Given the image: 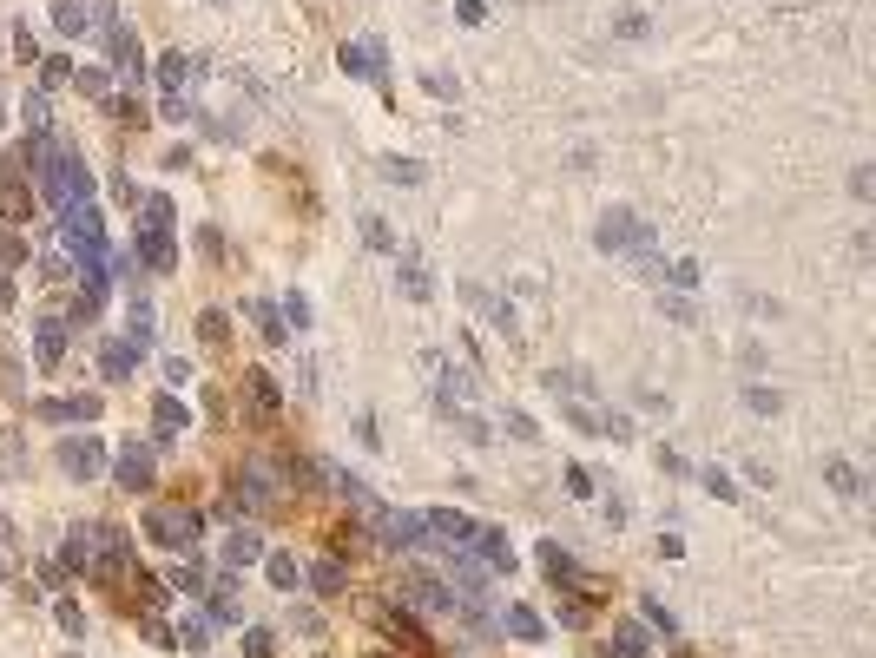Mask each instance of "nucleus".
I'll list each match as a JSON object with an SVG mask.
<instances>
[{"label": "nucleus", "mask_w": 876, "mask_h": 658, "mask_svg": "<svg viewBox=\"0 0 876 658\" xmlns=\"http://www.w3.org/2000/svg\"><path fill=\"white\" fill-rule=\"evenodd\" d=\"M33 158H40V191H47V204H53V211H66V204H80L86 191H93V178H86L80 165H73V158L60 152V145H40Z\"/></svg>", "instance_id": "f257e3e1"}, {"label": "nucleus", "mask_w": 876, "mask_h": 658, "mask_svg": "<svg viewBox=\"0 0 876 658\" xmlns=\"http://www.w3.org/2000/svg\"><path fill=\"white\" fill-rule=\"evenodd\" d=\"M198 533H205L198 507H145V540H159V547L185 553V547H198Z\"/></svg>", "instance_id": "f03ea898"}, {"label": "nucleus", "mask_w": 876, "mask_h": 658, "mask_svg": "<svg viewBox=\"0 0 876 658\" xmlns=\"http://www.w3.org/2000/svg\"><path fill=\"white\" fill-rule=\"evenodd\" d=\"M593 237H600V251H633V257H653V224H639L633 211H606Z\"/></svg>", "instance_id": "7ed1b4c3"}, {"label": "nucleus", "mask_w": 876, "mask_h": 658, "mask_svg": "<svg viewBox=\"0 0 876 658\" xmlns=\"http://www.w3.org/2000/svg\"><path fill=\"white\" fill-rule=\"evenodd\" d=\"M422 527H429L448 553H462L468 540H475V520H468V514H455V507H435V514H422Z\"/></svg>", "instance_id": "20e7f679"}, {"label": "nucleus", "mask_w": 876, "mask_h": 658, "mask_svg": "<svg viewBox=\"0 0 876 658\" xmlns=\"http://www.w3.org/2000/svg\"><path fill=\"white\" fill-rule=\"evenodd\" d=\"M99 461H106V448H99L93 435H86V441H80V435H66V441H60V468L73 474V481H86V474H99Z\"/></svg>", "instance_id": "39448f33"}, {"label": "nucleus", "mask_w": 876, "mask_h": 658, "mask_svg": "<svg viewBox=\"0 0 876 658\" xmlns=\"http://www.w3.org/2000/svg\"><path fill=\"white\" fill-rule=\"evenodd\" d=\"M106 53H112V66H119V73H132V79L145 73V53H139V40H132V27H119V20L106 27Z\"/></svg>", "instance_id": "423d86ee"}, {"label": "nucleus", "mask_w": 876, "mask_h": 658, "mask_svg": "<svg viewBox=\"0 0 876 658\" xmlns=\"http://www.w3.org/2000/svg\"><path fill=\"white\" fill-rule=\"evenodd\" d=\"M376 533H383V547H422V533H429V527H422V514H396V507H389Z\"/></svg>", "instance_id": "0eeeda50"}, {"label": "nucleus", "mask_w": 876, "mask_h": 658, "mask_svg": "<svg viewBox=\"0 0 876 658\" xmlns=\"http://www.w3.org/2000/svg\"><path fill=\"white\" fill-rule=\"evenodd\" d=\"M112 474H119V487H145V481H152V455H145L139 441H126L119 461H112Z\"/></svg>", "instance_id": "6e6552de"}, {"label": "nucleus", "mask_w": 876, "mask_h": 658, "mask_svg": "<svg viewBox=\"0 0 876 658\" xmlns=\"http://www.w3.org/2000/svg\"><path fill=\"white\" fill-rule=\"evenodd\" d=\"M468 547L481 553L488 566H514V547H508V533H494V527H475V540Z\"/></svg>", "instance_id": "1a4fd4ad"}, {"label": "nucleus", "mask_w": 876, "mask_h": 658, "mask_svg": "<svg viewBox=\"0 0 876 658\" xmlns=\"http://www.w3.org/2000/svg\"><path fill=\"white\" fill-rule=\"evenodd\" d=\"M224 560H231V566L264 560V540H257V527H238V533H231V540H224Z\"/></svg>", "instance_id": "9d476101"}, {"label": "nucleus", "mask_w": 876, "mask_h": 658, "mask_svg": "<svg viewBox=\"0 0 876 658\" xmlns=\"http://www.w3.org/2000/svg\"><path fill=\"white\" fill-rule=\"evenodd\" d=\"M231 494H238V501L251 507V514H257V507H271V481H264V468H244V474H238V487H231Z\"/></svg>", "instance_id": "9b49d317"}, {"label": "nucleus", "mask_w": 876, "mask_h": 658, "mask_svg": "<svg viewBox=\"0 0 876 658\" xmlns=\"http://www.w3.org/2000/svg\"><path fill=\"white\" fill-rule=\"evenodd\" d=\"M139 264H145V270H172V264H178L172 237H165V231H145V244H139Z\"/></svg>", "instance_id": "f8f14e48"}, {"label": "nucleus", "mask_w": 876, "mask_h": 658, "mask_svg": "<svg viewBox=\"0 0 876 658\" xmlns=\"http://www.w3.org/2000/svg\"><path fill=\"white\" fill-rule=\"evenodd\" d=\"M251 323H257V336H264V343H284V336H290L277 303H251Z\"/></svg>", "instance_id": "ddd939ff"}, {"label": "nucleus", "mask_w": 876, "mask_h": 658, "mask_svg": "<svg viewBox=\"0 0 876 658\" xmlns=\"http://www.w3.org/2000/svg\"><path fill=\"white\" fill-rule=\"evenodd\" d=\"M244 389H251V402L264 408V415H277V408H284V395H277V382L264 376V369H251V376H244Z\"/></svg>", "instance_id": "4468645a"}, {"label": "nucleus", "mask_w": 876, "mask_h": 658, "mask_svg": "<svg viewBox=\"0 0 876 658\" xmlns=\"http://www.w3.org/2000/svg\"><path fill=\"white\" fill-rule=\"evenodd\" d=\"M824 474H830V487H837L844 501H857V494H863V474L850 468V461H837V455H830V461H824Z\"/></svg>", "instance_id": "2eb2a0df"}, {"label": "nucleus", "mask_w": 876, "mask_h": 658, "mask_svg": "<svg viewBox=\"0 0 876 658\" xmlns=\"http://www.w3.org/2000/svg\"><path fill=\"white\" fill-rule=\"evenodd\" d=\"M159 79H165V86L178 93L185 79H198V60H192V53H165V60H159Z\"/></svg>", "instance_id": "dca6fc26"}, {"label": "nucleus", "mask_w": 876, "mask_h": 658, "mask_svg": "<svg viewBox=\"0 0 876 658\" xmlns=\"http://www.w3.org/2000/svg\"><path fill=\"white\" fill-rule=\"evenodd\" d=\"M152 422L178 435V428H192V408H185V402H172V395H159V402H152Z\"/></svg>", "instance_id": "f3484780"}, {"label": "nucleus", "mask_w": 876, "mask_h": 658, "mask_svg": "<svg viewBox=\"0 0 876 658\" xmlns=\"http://www.w3.org/2000/svg\"><path fill=\"white\" fill-rule=\"evenodd\" d=\"M376 60H383V47H343V73L356 79H376Z\"/></svg>", "instance_id": "a211bd4d"}, {"label": "nucleus", "mask_w": 876, "mask_h": 658, "mask_svg": "<svg viewBox=\"0 0 876 658\" xmlns=\"http://www.w3.org/2000/svg\"><path fill=\"white\" fill-rule=\"evenodd\" d=\"M53 27H60V33H86V27H93V14H86L80 0H60V7H53Z\"/></svg>", "instance_id": "6ab92c4d"}, {"label": "nucleus", "mask_w": 876, "mask_h": 658, "mask_svg": "<svg viewBox=\"0 0 876 658\" xmlns=\"http://www.w3.org/2000/svg\"><path fill=\"white\" fill-rule=\"evenodd\" d=\"M343 580H350L343 560H317V566H310V586H317V593H343Z\"/></svg>", "instance_id": "aec40b11"}, {"label": "nucleus", "mask_w": 876, "mask_h": 658, "mask_svg": "<svg viewBox=\"0 0 876 658\" xmlns=\"http://www.w3.org/2000/svg\"><path fill=\"white\" fill-rule=\"evenodd\" d=\"M33 349H40V362H60V349H66L60 323H33Z\"/></svg>", "instance_id": "412c9836"}, {"label": "nucleus", "mask_w": 876, "mask_h": 658, "mask_svg": "<svg viewBox=\"0 0 876 658\" xmlns=\"http://www.w3.org/2000/svg\"><path fill=\"white\" fill-rule=\"evenodd\" d=\"M66 566H93V527L66 533Z\"/></svg>", "instance_id": "4be33fe9"}, {"label": "nucleus", "mask_w": 876, "mask_h": 658, "mask_svg": "<svg viewBox=\"0 0 876 658\" xmlns=\"http://www.w3.org/2000/svg\"><path fill=\"white\" fill-rule=\"evenodd\" d=\"M508 632H514V639H541V612L508 606Z\"/></svg>", "instance_id": "5701e85b"}, {"label": "nucleus", "mask_w": 876, "mask_h": 658, "mask_svg": "<svg viewBox=\"0 0 876 658\" xmlns=\"http://www.w3.org/2000/svg\"><path fill=\"white\" fill-rule=\"evenodd\" d=\"M145 231H172V198H159V191L145 198Z\"/></svg>", "instance_id": "b1692460"}, {"label": "nucleus", "mask_w": 876, "mask_h": 658, "mask_svg": "<svg viewBox=\"0 0 876 658\" xmlns=\"http://www.w3.org/2000/svg\"><path fill=\"white\" fill-rule=\"evenodd\" d=\"M271 580H277V586H284V593H290V586L303 580V566L290 560V553H271Z\"/></svg>", "instance_id": "393cba45"}, {"label": "nucleus", "mask_w": 876, "mask_h": 658, "mask_svg": "<svg viewBox=\"0 0 876 658\" xmlns=\"http://www.w3.org/2000/svg\"><path fill=\"white\" fill-rule=\"evenodd\" d=\"M53 619H60V632H66V639H80V632H86V612L73 606V599H60V612H53Z\"/></svg>", "instance_id": "a878e982"}, {"label": "nucleus", "mask_w": 876, "mask_h": 658, "mask_svg": "<svg viewBox=\"0 0 876 658\" xmlns=\"http://www.w3.org/2000/svg\"><path fill=\"white\" fill-rule=\"evenodd\" d=\"M106 376H112V382H126V376H132V349H126V343H112V349H106Z\"/></svg>", "instance_id": "bb28decb"}, {"label": "nucleus", "mask_w": 876, "mask_h": 658, "mask_svg": "<svg viewBox=\"0 0 876 658\" xmlns=\"http://www.w3.org/2000/svg\"><path fill=\"white\" fill-rule=\"evenodd\" d=\"M27 185H7V191H0V211H7V218H27Z\"/></svg>", "instance_id": "cd10ccee"}, {"label": "nucleus", "mask_w": 876, "mask_h": 658, "mask_svg": "<svg viewBox=\"0 0 876 658\" xmlns=\"http://www.w3.org/2000/svg\"><path fill=\"white\" fill-rule=\"evenodd\" d=\"M383 178H396V185H415V178H422V165H415V158H389Z\"/></svg>", "instance_id": "c85d7f7f"}, {"label": "nucleus", "mask_w": 876, "mask_h": 658, "mask_svg": "<svg viewBox=\"0 0 876 658\" xmlns=\"http://www.w3.org/2000/svg\"><path fill=\"white\" fill-rule=\"evenodd\" d=\"M198 336H205V343H224V336H231V329H224V310H205V316H198Z\"/></svg>", "instance_id": "c756f323"}, {"label": "nucleus", "mask_w": 876, "mask_h": 658, "mask_svg": "<svg viewBox=\"0 0 876 658\" xmlns=\"http://www.w3.org/2000/svg\"><path fill=\"white\" fill-rule=\"evenodd\" d=\"M172 586H178V593H205V573H198V566H178V573H172Z\"/></svg>", "instance_id": "7c9ffc66"}, {"label": "nucleus", "mask_w": 876, "mask_h": 658, "mask_svg": "<svg viewBox=\"0 0 876 658\" xmlns=\"http://www.w3.org/2000/svg\"><path fill=\"white\" fill-rule=\"evenodd\" d=\"M20 119H27L33 132H47V99H40V93H27V106H20Z\"/></svg>", "instance_id": "2f4dec72"}, {"label": "nucleus", "mask_w": 876, "mask_h": 658, "mask_svg": "<svg viewBox=\"0 0 876 658\" xmlns=\"http://www.w3.org/2000/svg\"><path fill=\"white\" fill-rule=\"evenodd\" d=\"M705 487H712L718 501H738V487H732V474H725V468H705Z\"/></svg>", "instance_id": "473e14b6"}, {"label": "nucleus", "mask_w": 876, "mask_h": 658, "mask_svg": "<svg viewBox=\"0 0 876 658\" xmlns=\"http://www.w3.org/2000/svg\"><path fill=\"white\" fill-rule=\"evenodd\" d=\"M672 283H679V290H692V283H699V264H692V257H679V264H672Z\"/></svg>", "instance_id": "72a5a7b5"}, {"label": "nucleus", "mask_w": 876, "mask_h": 658, "mask_svg": "<svg viewBox=\"0 0 876 658\" xmlns=\"http://www.w3.org/2000/svg\"><path fill=\"white\" fill-rule=\"evenodd\" d=\"M402 283H409V297H429V277H422L415 264H402Z\"/></svg>", "instance_id": "f704fd0d"}, {"label": "nucleus", "mask_w": 876, "mask_h": 658, "mask_svg": "<svg viewBox=\"0 0 876 658\" xmlns=\"http://www.w3.org/2000/svg\"><path fill=\"white\" fill-rule=\"evenodd\" d=\"M745 402L758 408V415H778V395H765V389H745Z\"/></svg>", "instance_id": "c9c22d12"}, {"label": "nucleus", "mask_w": 876, "mask_h": 658, "mask_svg": "<svg viewBox=\"0 0 876 658\" xmlns=\"http://www.w3.org/2000/svg\"><path fill=\"white\" fill-rule=\"evenodd\" d=\"M363 237L376 244V251H389V231H383V218H363Z\"/></svg>", "instance_id": "e433bc0d"}, {"label": "nucleus", "mask_w": 876, "mask_h": 658, "mask_svg": "<svg viewBox=\"0 0 876 658\" xmlns=\"http://www.w3.org/2000/svg\"><path fill=\"white\" fill-rule=\"evenodd\" d=\"M567 487H574L580 501H587V494H593V474H587V468H567Z\"/></svg>", "instance_id": "4c0bfd02"}, {"label": "nucleus", "mask_w": 876, "mask_h": 658, "mask_svg": "<svg viewBox=\"0 0 876 658\" xmlns=\"http://www.w3.org/2000/svg\"><path fill=\"white\" fill-rule=\"evenodd\" d=\"M284 323H297V329H303V323H310V303L290 297V303H284Z\"/></svg>", "instance_id": "58836bf2"}, {"label": "nucleus", "mask_w": 876, "mask_h": 658, "mask_svg": "<svg viewBox=\"0 0 876 658\" xmlns=\"http://www.w3.org/2000/svg\"><path fill=\"white\" fill-rule=\"evenodd\" d=\"M244 645H251V658H271V632H244Z\"/></svg>", "instance_id": "ea45409f"}, {"label": "nucleus", "mask_w": 876, "mask_h": 658, "mask_svg": "<svg viewBox=\"0 0 876 658\" xmlns=\"http://www.w3.org/2000/svg\"><path fill=\"white\" fill-rule=\"evenodd\" d=\"M0 540H14V520H7V514H0Z\"/></svg>", "instance_id": "a19ab883"}, {"label": "nucleus", "mask_w": 876, "mask_h": 658, "mask_svg": "<svg viewBox=\"0 0 876 658\" xmlns=\"http://www.w3.org/2000/svg\"><path fill=\"white\" fill-rule=\"evenodd\" d=\"M0 573H7V566H0Z\"/></svg>", "instance_id": "79ce46f5"}]
</instances>
